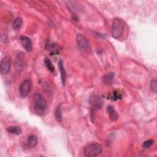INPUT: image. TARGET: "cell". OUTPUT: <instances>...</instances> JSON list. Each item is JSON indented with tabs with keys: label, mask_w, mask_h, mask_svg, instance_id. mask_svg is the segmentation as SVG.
Returning <instances> with one entry per match:
<instances>
[{
	"label": "cell",
	"mask_w": 157,
	"mask_h": 157,
	"mask_svg": "<svg viewBox=\"0 0 157 157\" xmlns=\"http://www.w3.org/2000/svg\"><path fill=\"white\" fill-rule=\"evenodd\" d=\"M129 28L126 23L122 19L115 18L112 26V36L118 40H124L128 36Z\"/></svg>",
	"instance_id": "cell-1"
},
{
	"label": "cell",
	"mask_w": 157,
	"mask_h": 157,
	"mask_svg": "<svg viewBox=\"0 0 157 157\" xmlns=\"http://www.w3.org/2000/svg\"><path fill=\"white\" fill-rule=\"evenodd\" d=\"M33 101L36 112L39 114L44 113L47 107L46 100L40 93H36L33 95Z\"/></svg>",
	"instance_id": "cell-2"
},
{
	"label": "cell",
	"mask_w": 157,
	"mask_h": 157,
	"mask_svg": "<svg viewBox=\"0 0 157 157\" xmlns=\"http://www.w3.org/2000/svg\"><path fill=\"white\" fill-rule=\"evenodd\" d=\"M102 148L98 143H90L86 145L84 148V154L86 156H96L101 153Z\"/></svg>",
	"instance_id": "cell-3"
},
{
	"label": "cell",
	"mask_w": 157,
	"mask_h": 157,
	"mask_svg": "<svg viewBox=\"0 0 157 157\" xmlns=\"http://www.w3.org/2000/svg\"><path fill=\"white\" fill-rule=\"evenodd\" d=\"M31 88V84L29 80H24L19 86V93L21 96L26 97L28 96Z\"/></svg>",
	"instance_id": "cell-4"
},
{
	"label": "cell",
	"mask_w": 157,
	"mask_h": 157,
	"mask_svg": "<svg viewBox=\"0 0 157 157\" xmlns=\"http://www.w3.org/2000/svg\"><path fill=\"white\" fill-rule=\"evenodd\" d=\"M10 68V59L6 56L4 57L1 62V73L2 75L6 74L9 72Z\"/></svg>",
	"instance_id": "cell-5"
},
{
	"label": "cell",
	"mask_w": 157,
	"mask_h": 157,
	"mask_svg": "<svg viewBox=\"0 0 157 157\" xmlns=\"http://www.w3.org/2000/svg\"><path fill=\"white\" fill-rule=\"evenodd\" d=\"M76 41L78 46L81 49H84L88 46V41L87 39L81 34H78L77 35Z\"/></svg>",
	"instance_id": "cell-6"
},
{
	"label": "cell",
	"mask_w": 157,
	"mask_h": 157,
	"mask_svg": "<svg viewBox=\"0 0 157 157\" xmlns=\"http://www.w3.org/2000/svg\"><path fill=\"white\" fill-rule=\"evenodd\" d=\"M20 40L24 48L28 52H31L33 48H32V43L30 39L27 36H22L20 37Z\"/></svg>",
	"instance_id": "cell-7"
},
{
	"label": "cell",
	"mask_w": 157,
	"mask_h": 157,
	"mask_svg": "<svg viewBox=\"0 0 157 157\" xmlns=\"http://www.w3.org/2000/svg\"><path fill=\"white\" fill-rule=\"evenodd\" d=\"M90 101L93 107L96 109H100L102 107V102L101 98L99 96L94 95L90 98Z\"/></svg>",
	"instance_id": "cell-8"
},
{
	"label": "cell",
	"mask_w": 157,
	"mask_h": 157,
	"mask_svg": "<svg viewBox=\"0 0 157 157\" xmlns=\"http://www.w3.org/2000/svg\"><path fill=\"white\" fill-rule=\"evenodd\" d=\"M46 48L51 53H53V54L58 53L59 51V46H58L56 44H55L51 42H48V43H47Z\"/></svg>",
	"instance_id": "cell-9"
},
{
	"label": "cell",
	"mask_w": 157,
	"mask_h": 157,
	"mask_svg": "<svg viewBox=\"0 0 157 157\" xmlns=\"http://www.w3.org/2000/svg\"><path fill=\"white\" fill-rule=\"evenodd\" d=\"M107 112L109 115V118L111 121H116L118 120V115L112 106H111V105L108 106L107 108Z\"/></svg>",
	"instance_id": "cell-10"
},
{
	"label": "cell",
	"mask_w": 157,
	"mask_h": 157,
	"mask_svg": "<svg viewBox=\"0 0 157 157\" xmlns=\"http://www.w3.org/2000/svg\"><path fill=\"white\" fill-rule=\"evenodd\" d=\"M58 66L59 69L61 73V81L63 83V85L64 86L65 83H66V72L64 69V66H63V63L62 60H59L58 62Z\"/></svg>",
	"instance_id": "cell-11"
},
{
	"label": "cell",
	"mask_w": 157,
	"mask_h": 157,
	"mask_svg": "<svg viewBox=\"0 0 157 157\" xmlns=\"http://www.w3.org/2000/svg\"><path fill=\"white\" fill-rule=\"evenodd\" d=\"M6 131L9 133L15 134V135H20L22 132L21 128L19 126H9L6 129Z\"/></svg>",
	"instance_id": "cell-12"
},
{
	"label": "cell",
	"mask_w": 157,
	"mask_h": 157,
	"mask_svg": "<svg viewBox=\"0 0 157 157\" xmlns=\"http://www.w3.org/2000/svg\"><path fill=\"white\" fill-rule=\"evenodd\" d=\"M37 138L34 135H31L27 140V145L29 147H34L37 144Z\"/></svg>",
	"instance_id": "cell-13"
},
{
	"label": "cell",
	"mask_w": 157,
	"mask_h": 157,
	"mask_svg": "<svg viewBox=\"0 0 157 157\" xmlns=\"http://www.w3.org/2000/svg\"><path fill=\"white\" fill-rule=\"evenodd\" d=\"M22 23H23V20H22V19L20 17L16 18L14 20V21L13 22V24H12L13 28L15 30L19 29L21 28V26L22 25Z\"/></svg>",
	"instance_id": "cell-14"
},
{
	"label": "cell",
	"mask_w": 157,
	"mask_h": 157,
	"mask_svg": "<svg viewBox=\"0 0 157 157\" xmlns=\"http://www.w3.org/2000/svg\"><path fill=\"white\" fill-rule=\"evenodd\" d=\"M114 77V73L113 72H110L107 74V75H105L104 77H103V82L106 85H110L112 83V80L113 78Z\"/></svg>",
	"instance_id": "cell-15"
},
{
	"label": "cell",
	"mask_w": 157,
	"mask_h": 157,
	"mask_svg": "<svg viewBox=\"0 0 157 157\" xmlns=\"http://www.w3.org/2000/svg\"><path fill=\"white\" fill-rule=\"evenodd\" d=\"M44 64L50 72H53L55 71V67L52 64L51 61L48 58H45L44 59Z\"/></svg>",
	"instance_id": "cell-16"
},
{
	"label": "cell",
	"mask_w": 157,
	"mask_h": 157,
	"mask_svg": "<svg viewBox=\"0 0 157 157\" xmlns=\"http://www.w3.org/2000/svg\"><path fill=\"white\" fill-rule=\"evenodd\" d=\"M55 118L56 119V120L58 122H61V119H62V115H61V107L60 106H58L55 111Z\"/></svg>",
	"instance_id": "cell-17"
},
{
	"label": "cell",
	"mask_w": 157,
	"mask_h": 157,
	"mask_svg": "<svg viewBox=\"0 0 157 157\" xmlns=\"http://www.w3.org/2000/svg\"><path fill=\"white\" fill-rule=\"evenodd\" d=\"M154 140L153 139H149V140H147L145 141L144 142L143 144H142V147L144 148H148L149 147H150L152 145H153L154 144Z\"/></svg>",
	"instance_id": "cell-18"
},
{
	"label": "cell",
	"mask_w": 157,
	"mask_h": 157,
	"mask_svg": "<svg viewBox=\"0 0 157 157\" xmlns=\"http://www.w3.org/2000/svg\"><path fill=\"white\" fill-rule=\"evenodd\" d=\"M150 88L152 91H153L155 93H156V80L155 78L151 80L150 83Z\"/></svg>",
	"instance_id": "cell-19"
}]
</instances>
